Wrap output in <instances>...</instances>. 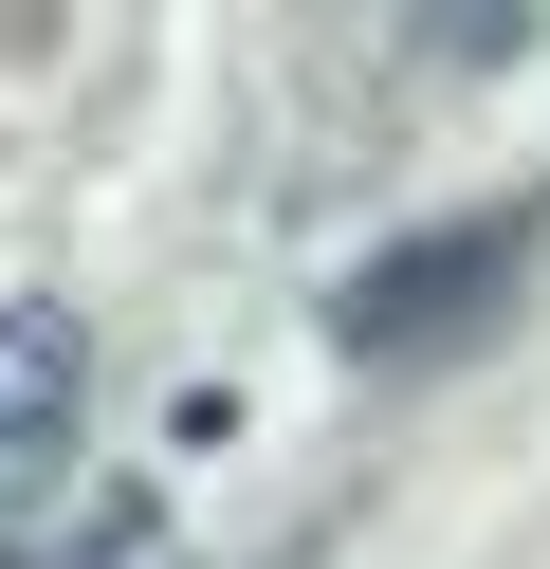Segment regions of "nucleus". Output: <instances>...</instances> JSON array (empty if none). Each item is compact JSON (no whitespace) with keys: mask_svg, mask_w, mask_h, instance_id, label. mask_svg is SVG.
Returning <instances> with one entry per match:
<instances>
[{"mask_svg":"<svg viewBox=\"0 0 550 569\" xmlns=\"http://www.w3.org/2000/svg\"><path fill=\"white\" fill-rule=\"evenodd\" d=\"M513 295V221H440V239H386V258L330 295V349H367V368H440L459 331H496Z\"/></svg>","mask_w":550,"mask_h":569,"instance_id":"f257e3e1","label":"nucleus"},{"mask_svg":"<svg viewBox=\"0 0 550 569\" xmlns=\"http://www.w3.org/2000/svg\"><path fill=\"white\" fill-rule=\"evenodd\" d=\"M73 405H92V349H73V312H56V295H19V312H0V515L56 478Z\"/></svg>","mask_w":550,"mask_h":569,"instance_id":"f03ea898","label":"nucleus"},{"mask_svg":"<svg viewBox=\"0 0 550 569\" xmlns=\"http://www.w3.org/2000/svg\"><path fill=\"white\" fill-rule=\"evenodd\" d=\"M403 56H532V19H496V0L477 19H403Z\"/></svg>","mask_w":550,"mask_h":569,"instance_id":"7ed1b4c3","label":"nucleus"}]
</instances>
